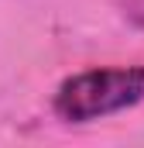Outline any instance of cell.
Masks as SVG:
<instances>
[{
	"label": "cell",
	"mask_w": 144,
	"mask_h": 148,
	"mask_svg": "<svg viewBox=\"0 0 144 148\" xmlns=\"http://www.w3.org/2000/svg\"><path fill=\"white\" fill-rule=\"evenodd\" d=\"M144 100V66L86 69L69 76L55 93V114L62 121H96L107 114L127 110Z\"/></svg>",
	"instance_id": "obj_1"
}]
</instances>
